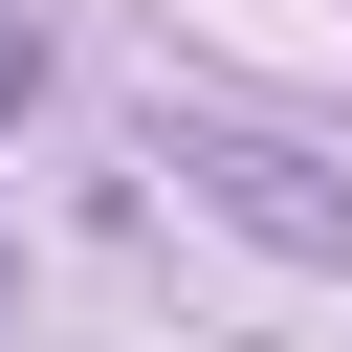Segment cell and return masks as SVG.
I'll return each instance as SVG.
<instances>
[{
  "label": "cell",
  "mask_w": 352,
  "mask_h": 352,
  "mask_svg": "<svg viewBox=\"0 0 352 352\" xmlns=\"http://www.w3.org/2000/svg\"><path fill=\"white\" fill-rule=\"evenodd\" d=\"M154 176H176V198H220L242 242H286V264H330V286H352V176H330V154H286V132H176Z\"/></svg>",
  "instance_id": "6da1fadb"
},
{
  "label": "cell",
  "mask_w": 352,
  "mask_h": 352,
  "mask_svg": "<svg viewBox=\"0 0 352 352\" xmlns=\"http://www.w3.org/2000/svg\"><path fill=\"white\" fill-rule=\"evenodd\" d=\"M22 88H44V44H22V22H0V110H22Z\"/></svg>",
  "instance_id": "7a4b0ae2"
}]
</instances>
